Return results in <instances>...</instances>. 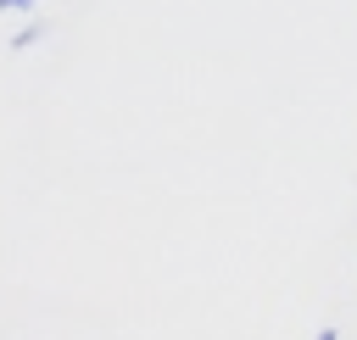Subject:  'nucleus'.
Returning a JSON list of instances; mask_svg holds the SVG:
<instances>
[{"instance_id": "obj_1", "label": "nucleus", "mask_w": 357, "mask_h": 340, "mask_svg": "<svg viewBox=\"0 0 357 340\" xmlns=\"http://www.w3.org/2000/svg\"><path fill=\"white\" fill-rule=\"evenodd\" d=\"M45 33H50V22H45V17H33V22H22V28L11 33V50H28V45H39Z\"/></svg>"}, {"instance_id": "obj_2", "label": "nucleus", "mask_w": 357, "mask_h": 340, "mask_svg": "<svg viewBox=\"0 0 357 340\" xmlns=\"http://www.w3.org/2000/svg\"><path fill=\"white\" fill-rule=\"evenodd\" d=\"M39 0H0V11H33Z\"/></svg>"}, {"instance_id": "obj_3", "label": "nucleus", "mask_w": 357, "mask_h": 340, "mask_svg": "<svg viewBox=\"0 0 357 340\" xmlns=\"http://www.w3.org/2000/svg\"><path fill=\"white\" fill-rule=\"evenodd\" d=\"M312 340H340V329H335V323H324V329H318Z\"/></svg>"}]
</instances>
